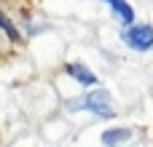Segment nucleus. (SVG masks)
Wrapping results in <instances>:
<instances>
[{"mask_svg": "<svg viewBox=\"0 0 153 147\" xmlns=\"http://www.w3.org/2000/svg\"><path fill=\"white\" fill-rule=\"evenodd\" d=\"M70 107H73V110H89V112L97 115V118H116V104H113L110 94L102 91V88H97V91H91V94H83V96H81L78 102H73Z\"/></svg>", "mask_w": 153, "mask_h": 147, "instance_id": "f257e3e1", "label": "nucleus"}, {"mask_svg": "<svg viewBox=\"0 0 153 147\" xmlns=\"http://www.w3.org/2000/svg\"><path fill=\"white\" fill-rule=\"evenodd\" d=\"M121 40L132 48V51H151L153 48V27L151 24H129L121 32Z\"/></svg>", "mask_w": 153, "mask_h": 147, "instance_id": "f03ea898", "label": "nucleus"}, {"mask_svg": "<svg viewBox=\"0 0 153 147\" xmlns=\"http://www.w3.org/2000/svg\"><path fill=\"white\" fill-rule=\"evenodd\" d=\"M108 8H110V13L124 24V27H129V24H134V8L126 3V0H102Z\"/></svg>", "mask_w": 153, "mask_h": 147, "instance_id": "7ed1b4c3", "label": "nucleus"}, {"mask_svg": "<svg viewBox=\"0 0 153 147\" xmlns=\"http://www.w3.org/2000/svg\"><path fill=\"white\" fill-rule=\"evenodd\" d=\"M65 72H67L73 80L83 83V86H94V83H97V75H94L86 64H81V62H70V64H65Z\"/></svg>", "mask_w": 153, "mask_h": 147, "instance_id": "20e7f679", "label": "nucleus"}, {"mask_svg": "<svg viewBox=\"0 0 153 147\" xmlns=\"http://www.w3.org/2000/svg\"><path fill=\"white\" fill-rule=\"evenodd\" d=\"M129 137H132L129 129H108L102 131V145H124L129 142Z\"/></svg>", "mask_w": 153, "mask_h": 147, "instance_id": "39448f33", "label": "nucleus"}]
</instances>
